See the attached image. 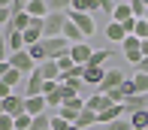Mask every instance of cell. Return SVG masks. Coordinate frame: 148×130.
Masks as SVG:
<instances>
[{
    "label": "cell",
    "instance_id": "21",
    "mask_svg": "<svg viewBox=\"0 0 148 130\" xmlns=\"http://www.w3.org/2000/svg\"><path fill=\"white\" fill-rule=\"evenodd\" d=\"M82 112H85V109H82ZM82 112L73 109V106H60V109H58V115L66 121V124H79V115H82Z\"/></svg>",
    "mask_w": 148,
    "mask_h": 130
},
{
    "label": "cell",
    "instance_id": "33",
    "mask_svg": "<svg viewBox=\"0 0 148 130\" xmlns=\"http://www.w3.org/2000/svg\"><path fill=\"white\" fill-rule=\"evenodd\" d=\"M6 73H9V61H3V64H0V79H3Z\"/></svg>",
    "mask_w": 148,
    "mask_h": 130
},
{
    "label": "cell",
    "instance_id": "6",
    "mask_svg": "<svg viewBox=\"0 0 148 130\" xmlns=\"http://www.w3.org/2000/svg\"><path fill=\"white\" fill-rule=\"evenodd\" d=\"M121 52H124V58L130 61V64H142V39H136V36H127L124 43H121Z\"/></svg>",
    "mask_w": 148,
    "mask_h": 130
},
{
    "label": "cell",
    "instance_id": "11",
    "mask_svg": "<svg viewBox=\"0 0 148 130\" xmlns=\"http://www.w3.org/2000/svg\"><path fill=\"white\" fill-rule=\"evenodd\" d=\"M127 115H133V112H148V94H133V97H127Z\"/></svg>",
    "mask_w": 148,
    "mask_h": 130
},
{
    "label": "cell",
    "instance_id": "22",
    "mask_svg": "<svg viewBox=\"0 0 148 130\" xmlns=\"http://www.w3.org/2000/svg\"><path fill=\"white\" fill-rule=\"evenodd\" d=\"M127 118H130L133 130H148V112H133V115H127Z\"/></svg>",
    "mask_w": 148,
    "mask_h": 130
},
{
    "label": "cell",
    "instance_id": "3",
    "mask_svg": "<svg viewBox=\"0 0 148 130\" xmlns=\"http://www.w3.org/2000/svg\"><path fill=\"white\" fill-rule=\"evenodd\" d=\"M42 49H45V58H49V61H60V58L70 54L73 45L66 43L64 36H55V39H42Z\"/></svg>",
    "mask_w": 148,
    "mask_h": 130
},
{
    "label": "cell",
    "instance_id": "13",
    "mask_svg": "<svg viewBox=\"0 0 148 130\" xmlns=\"http://www.w3.org/2000/svg\"><path fill=\"white\" fill-rule=\"evenodd\" d=\"M36 73L42 76L45 82H60V70H58V61H45V64L36 67Z\"/></svg>",
    "mask_w": 148,
    "mask_h": 130
},
{
    "label": "cell",
    "instance_id": "14",
    "mask_svg": "<svg viewBox=\"0 0 148 130\" xmlns=\"http://www.w3.org/2000/svg\"><path fill=\"white\" fill-rule=\"evenodd\" d=\"M49 0H27V15L30 18H49Z\"/></svg>",
    "mask_w": 148,
    "mask_h": 130
},
{
    "label": "cell",
    "instance_id": "31",
    "mask_svg": "<svg viewBox=\"0 0 148 130\" xmlns=\"http://www.w3.org/2000/svg\"><path fill=\"white\" fill-rule=\"evenodd\" d=\"M66 127H70V124H66L58 112H51V130H66Z\"/></svg>",
    "mask_w": 148,
    "mask_h": 130
},
{
    "label": "cell",
    "instance_id": "20",
    "mask_svg": "<svg viewBox=\"0 0 148 130\" xmlns=\"http://www.w3.org/2000/svg\"><path fill=\"white\" fill-rule=\"evenodd\" d=\"M109 58H112V52H106V49H94V54H91V64H88V67H103V70H106Z\"/></svg>",
    "mask_w": 148,
    "mask_h": 130
},
{
    "label": "cell",
    "instance_id": "16",
    "mask_svg": "<svg viewBox=\"0 0 148 130\" xmlns=\"http://www.w3.org/2000/svg\"><path fill=\"white\" fill-rule=\"evenodd\" d=\"M112 103L106 100V94H91V97H85V109H91V112H103V109H109Z\"/></svg>",
    "mask_w": 148,
    "mask_h": 130
},
{
    "label": "cell",
    "instance_id": "29",
    "mask_svg": "<svg viewBox=\"0 0 148 130\" xmlns=\"http://www.w3.org/2000/svg\"><path fill=\"white\" fill-rule=\"evenodd\" d=\"M73 67H76V64H73V58H70V54H66V58H60V61H58V70H60V76H64V73H70Z\"/></svg>",
    "mask_w": 148,
    "mask_h": 130
},
{
    "label": "cell",
    "instance_id": "10",
    "mask_svg": "<svg viewBox=\"0 0 148 130\" xmlns=\"http://www.w3.org/2000/svg\"><path fill=\"white\" fill-rule=\"evenodd\" d=\"M42 88H45V79L39 76V73H33V76L24 79V91H27V97H42Z\"/></svg>",
    "mask_w": 148,
    "mask_h": 130
},
{
    "label": "cell",
    "instance_id": "35",
    "mask_svg": "<svg viewBox=\"0 0 148 130\" xmlns=\"http://www.w3.org/2000/svg\"><path fill=\"white\" fill-rule=\"evenodd\" d=\"M3 112H6V109H3V100H0V115H3Z\"/></svg>",
    "mask_w": 148,
    "mask_h": 130
},
{
    "label": "cell",
    "instance_id": "30",
    "mask_svg": "<svg viewBox=\"0 0 148 130\" xmlns=\"http://www.w3.org/2000/svg\"><path fill=\"white\" fill-rule=\"evenodd\" d=\"M0 130H15V118H12V115H0Z\"/></svg>",
    "mask_w": 148,
    "mask_h": 130
},
{
    "label": "cell",
    "instance_id": "34",
    "mask_svg": "<svg viewBox=\"0 0 148 130\" xmlns=\"http://www.w3.org/2000/svg\"><path fill=\"white\" fill-rule=\"evenodd\" d=\"M66 130H82V127H79V124H70V127H66Z\"/></svg>",
    "mask_w": 148,
    "mask_h": 130
},
{
    "label": "cell",
    "instance_id": "32",
    "mask_svg": "<svg viewBox=\"0 0 148 130\" xmlns=\"http://www.w3.org/2000/svg\"><path fill=\"white\" fill-rule=\"evenodd\" d=\"M6 97H12V88L6 85L3 79H0V100H6Z\"/></svg>",
    "mask_w": 148,
    "mask_h": 130
},
{
    "label": "cell",
    "instance_id": "1",
    "mask_svg": "<svg viewBox=\"0 0 148 130\" xmlns=\"http://www.w3.org/2000/svg\"><path fill=\"white\" fill-rule=\"evenodd\" d=\"M64 24H66V9H51L45 18V39L64 36Z\"/></svg>",
    "mask_w": 148,
    "mask_h": 130
},
{
    "label": "cell",
    "instance_id": "17",
    "mask_svg": "<svg viewBox=\"0 0 148 130\" xmlns=\"http://www.w3.org/2000/svg\"><path fill=\"white\" fill-rule=\"evenodd\" d=\"M6 43H9V54L27 49V45H24V33H18V30H6Z\"/></svg>",
    "mask_w": 148,
    "mask_h": 130
},
{
    "label": "cell",
    "instance_id": "23",
    "mask_svg": "<svg viewBox=\"0 0 148 130\" xmlns=\"http://www.w3.org/2000/svg\"><path fill=\"white\" fill-rule=\"evenodd\" d=\"M130 79H133V88H136V94H148V73H139V70H136Z\"/></svg>",
    "mask_w": 148,
    "mask_h": 130
},
{
    "label": "cell",
    "instance_id": "4",
    "mask_svg": "<svg viewBox=\"0 0 148 130\" xmlns=\"http://www.w3.org/2000/svg\"><path fill=\"white\" fill-rule=\"evenodd\" d=\"M66 18H70V21H73V24L79 27V30L85 33V39L97 33V24H94V15H85V12H73V9H66Z\"/></svg>",
    "mask_w": 148,
    "mask_h": 130
},
{
    "label": "cell",
    "instance_id": "7",
    "mask_svg": "<svg viewBox=\"0 0 148 130\" xmlns=\"http://www.w3.org/2000/svg\"><path fill=\"white\" fill-rule=\"evenodd\" d=\"M91 54H94V49L88 43H76L70 49V58H73V64H79V67H88L91 64Z\"/></svg>",
    "mask_w": 148,
    "mask_h": 130
},
{
    "label": "cell",
    "instance_id": "25",
    "mask_svg": "<svg viewBox=\"0 0 148 130\" xmlns=\"http://www.w3.org/2000/svg\"><path fill=\"white\" fill-rule=\"evenodd\" d=\"M27 52H30V58L36 61V67H39V64H45V61H49V58H45V49H42V43H39V45H30Z\"/></svg>",
    "mask_w": 148,
    "mask_h": 130
},
{
    "label": "cell",
    "instance_id": "12",
    "mask_svg": "<svg viewBox=\"0 0 148 130\" xmlns=\"http://www.w3.org/2000/svg\"><path fill=\"white\" fill-rule=\"evenodd\" d=\"M70 9L73 12H85V15H94V12L103 9V3H100V0H73Z\"/></svg>",
    "mask_w": 148,
    "mask_h": 130
},
{
    "label": "cell",
    "instance_id": "8",
    "mask_svg": "<svg viewBox=\"0 0 148 130\" xmlns=\"http://www.w3.org/2000/svg\"><path fill=\"white\" fill-rule=\"evenodd\" d=\"M3 109H6V115H12V118H21V115H27V109H24V97H18V94L6 97V100H3Z\"/></svg>",
    "mask_w": 148,
    "mask_h": 130
},
{
    "label": "cell",
    "instance_id": "27",
    "mask_svg": "<svg viewBox=\"0 0 148 130\" xmlns=\"http://www.w3.org/2000/svg\"><path fill=\"white\" fill-rule=\"evenodd\" d=\"M9 61V43H6V30H0V64Z\"/></svg>",
    "mask_w": 148,
    "mask_h": 130
},
{
    "label": "cell",
    "instance_id": "15",
    "mask_svg": "<svg viewBox=\"0 0 148 130\" xmlns=\"http://www.w3.org/2000/svg\"><path fill=\"white\" fill-rule=\"evenodd\" d=\"M127 36H130V33L124 30V24H118V21H109V24H106V39H109V43H124Z\"/></svg>",
    "mask_w": 148,
    "mask_h": 130
},
{
    "label": "cell",
    "instance_id": "2",
    "mask_svg": "<svg viewBox=\"0 0 148 130\" xmlns=\"http://www.w3.org/2000/svg\"><path fill=\"white\" fill-rule=\"evenodd\" d=\"M9 67H12V70H18L21 76H33V73H36V61L30 58V52H27V49L9 54Z\"/></svg>",
    "mask_w": 148,
    "mask_h": 130
},
{
    "label": "cell",
    "instance_id": "5",
    "mask_svg": "<svg viewBox=\"0 0 148 130\" xmlns=\"http://www.w3.org/2000/svg\"><path fill=\"white\" fill-rule=\"evenodd\" d=\"M130 79L124 70H118V67H109L106 70V79H103V85H100V94H106V91H115V88H121L124 82Z\"/></svg>",
    "mask_w": 148,
    "mask_h": 130
},
{
    "label": "cell",
    "instance_id": "28",
    "mask_svg": "<svg viewBox=\"0 0 148 130\" xmlns=\"http://www.w3.org/2000/svg\"><path fill=\"white\" fill-rule=\"evenodd\" d=\"M106 130H133V127H130V118H121V121H112V124H106Z\"/></svg>",
    "mask_w": 148,
    "mask_h": 130
},
{
    "label": "cell",
    "instance_id": "19",
    "mask_svg": "<svg viewBox=\"0 0 148 130\" xmlns=\"http://www.w3.org/2000/svg\"><path fill=\"white\" fill-rule=\"evenodd\" d=\"M130 18H133V9H130V3H115V12H112V21L124 24V21H130Z\"/></svg>",
    "mask_w": 148,
    "mask_h": 130
},
{
    "label": "cell",
    "instance_id": "26",
    "mask_svg": "<svg viewBox=\"0 0 148 130\" xmlns=\"http://www.w3.org/2000/svg\"><path fill=\"white\" fill-rule=\"evenodd\" d=\"M24 76H21V73H18V70H12V67H9V73H6V76H3V82H6V85H9V88H15L18 85V82H21Z\"/></svg>",
    "mask_w": 148,
    "mask_h": 130
},
{
    "label": "cell",
    "instance_id": "24",
    "mask_svg": "<svg viewBox=\"0 0 148 130\" xmlns=\"http://www.w3.org/2000/svg\"><path fill=\"white\" fill-rule=\"evenodd\" d=\"M91 124H100V121H97V112L85 109V112L79 115V127H91Z\"/></svg>",
    "mask_w": 148,
    "mask_h": 130
},
{
    "label": "cell",
    "instance_id": "9",
    "mask_svg": "<svg viewBox=\"0 0 148 130\" xmlns=\"http://www.w3.org/2000/svg\"><path fill=\"white\" fill-rule=\"evenodd\" d=\"M24 109H27L30 118H36V115L49 112V103H45V97H24Z\"/></svg>",
    "mask_w": 148,
    "mask_h": 130
},
{
    "label": "cell",
    "instance_id": "18",
    "mask_svg": "<svg viewBox=\"0 0 148 130\" xmlns=\"http://www.w3.org/2000/svg\"><path fill=\"white\" fill-rule=\"evenodd\" d=\"M103 79H106V70L103 67H85V85H103Z\"/></svg>",
    "mask_w": 148,
    "mask_h": 130
}]
</instances>
